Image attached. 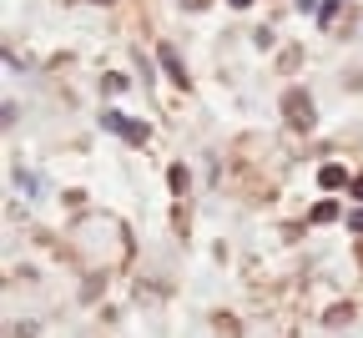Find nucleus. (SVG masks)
<instances>
[{"label": "nucleus", "mask_w": 363, "mask_h": 338, "mask_svg": "<svg viewBox=\"0 0 363 338\" xmlns=\"http://www.w3.org/2000/svg\"><path fill=\"white\" fill-rule=\"evenodd\" d=\"M283 116H288V126H298V132H308L313 126V101H308V91H288L283 96Z\"/></svg>", "instance_id": "obj_1"}, {"label": "nucleus", "mask_w": 363, "mask_h": 338, "mask_svg": "<svg viewBox=\"0 0 363 338\" xmlns=\"http://www.w3.org/2000/svg\"><path fill=\"white\" fill-rule=\"evenodd\" d=\"M106 132H116V137H126V141H132V146H141V141H146V126H141V121H132V116H126V112H106Z\"/></svg>", "instance_id": "obj_2"}, {"label": "nucleus", "mask_w": 363, "mask_h": 338, "mask_svg": "<svg viewBox=\"0 0 363 338\" xmlns=\"http://www.w3.org/2000/svg\"><path fill=\"white\" fill-rule=\"evenodd\" d=\"M157 56H162V66L172 71V81H177V86H187V66H182V56H177L172 46H157Z\"/></svg>", "instance_id": "obj_3"}, {"label": "nucleus", "mask_w": 363, "mask_h": 338, "mask_svg": "<svg viewBox=\"0 0 363 338\" xmlns=\"http://www.w3.org/2000/svg\"><path fill=\"white\" fill-rule=\"evenodd\" d=\"M318 182H323V187H343V182H348V172H343L338 162H328L323 172H318Z\"/></svg>", "instance_id": "obj_4"}, {"label": "nucleus", "mask_w": 363, "mask_h": 338, "mask_svg": "<svg viewBox=\"0 0 363 338\" xmlns=\"http://www.w3.org/2000/svg\"><path fill=\"white\" fill-rule=\"evenodd\" d=\"M333 217H338L333 202H318V207H313V222H333Z\"/></svg>", "instance_id": "obj_5"}, {"label": "nucleus", "mask_w": 363, "mask_h": 338, "mask_svg": "<svg viewBox=\"0 0 363 338\" xmlns=\"http://www.w3.org/2000/svg\"><path fill=\"white\" fill-rule=\"evenodd\" d=\"M348 227H353V232H363V207H358V213L348 217Z\"/></svg>", "instance_id": "obj_6"}, {"label": "nucleus", "mask_w": 363, "mask_h": 338, "mask_svg": "<svg viewBox=\"0 0 363 338\" xmlns=\"http://www.w3.org/2000/svg\"><path fill=\"white\" fill-rule=\"evenodd\" d=\"M353 197H358V202H363V177H358V182H353Z\"/></svg>", "instance_id": "obj_7"}, {"label": "nucleus", "mask_w": 363, "mask_h": 338, "mask_svg": "<svg viewBox=\"0 0 363 338\" xmlns=\"http://www.w3.org/2000/svg\"><path fill=\"white\" fill-rule=\"evenodd\" d=\"M227 6H238V10H247V6H252V0H227Z\"/></svg>", "instance_id": "obj_8"}]
</instances>
